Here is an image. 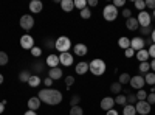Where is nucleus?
Here are the masks:
<instances>
[{
	"label": "nucleus",
	"instance_id": "obj_44",
	"mask_svg": "<svg viewBox=\"0 0 155 115\" xmlns=\"http://www.w3.org/2000/svg\"><path fill=\"white\" fill-rule=\"evenodd\" d=\"M135 50H132V48H127V50H124V55H126V58H134L135 56Z\"/></svg>",
	"mask_w": 155,
	"mask_h": 115
},
{
	"label": "nucleus",
	"instance_id": "obj_49",
	"mask_svg": "<svg viewBox=\"0 0 155 115\" xmlns=\"http://www.w3.org/2000/svg\"><path fill=\"white\" fill-rule=\"evenodd\" d=\"M87 6H88V8H95V6H98V0H88V2H87Z\"/></svg>",
	"mask_w": 155,
	"mask_h": 115
},
{
	"label": "nucleus",
	"instance_id": "obj_42",
	"mask_svg": "<svg viewBox=\"0 0 155 115\" xmlns=\"http://www.w3.org/2000/svg\"><path fill=\"white\" fill-rule=\"evenodd\" d=\"M121 14H123V16L126 17V20H127V19H130V17H132V11L129 9V8H124V9L121 11Z\"/></svg>",
	"mask_w": 155,
	"mask_h": 115
},
{
	"label": "nucleus",
	"instance_id": "obj_16",
	"mask_svg": "<svg viewBox=\"0 0 155 115\" xmlns=\"http://www.w3.org/2000/svg\"><path fill=\"white\" fill-rule=\"evenodd\" d=\"M39 107H41V100H39V96H31L28 100V109L36 112Z\"/></svg>",
	"mask_w": 155,
	"mask_h": 115
},
{
	"label": "nucleus",
	"instance_id": "obj_37",
	"mask_svg": "<svg viewBox=\"0 0 155 115\" xmlns=\"http://www.w3.org/2000/svg\"><path fill=\"white\" fill-rule=\"evenodd\" d=\"M81 17H82V19H90V17H92V11H90L88 6L81 11Z\"/></svg>",
	"mask_w": 155,
	"mask_h": 115
},
{
	"label": "nucleus",
	"instance_id": "obj_10",
	"mask_svg": "<svg viewBox=\"0 0 155 115\" xmlns=\"http://www.w3.org/2000/svg\"><path fill=\"white\" fill-rule=\"evenodd\" d=\"M146 45V41L143 39V37H134V39H130V48L135 50V52H140V50H143Z\"/></svg>",
	"mask_w": 155,
	"mask_h": 115
},
{
	"label": "nucleus",
	"instance_id": "obj_29",
	"mask_svg": "<svg viewBox=\"0 0 155 115\" xmlns=\"http://www.w3.org/2000/svg\"><path fill=\"white\" fill-rule=\"evenodd\" d=\"M30 76H31V73H30V72H27V70H22V72L19 73V79H20L22 83H28Z\"/></svg>",
	"mask_w": 155,
	"mask_h": 115
},
{
	"label": "nucleus",
	"instance_id": "obj_20",
	"mask_svg": "<svg viewBox=\"0 0 155 115\" xmlns=\"http://www.w3.org/2000/svg\"><path fill=\"white\" fill-rule=\"evenodd\" d=\"M61 8L65 12H71L74 9V2L73 0H61Z\"/></svg>",
	"mask_w": 155,
	"mask_h": 115
},
{
	"label": "nucleus",
	"instance_id": "obj_41",
	"mask_svg": "<svg viewBox=\"0 0 155 115\" xmlns=\"http://www.w3.org/2000/svg\"><path fill=\"white\" fill-rule=\"evenodd\" d=\"M146 101L149 104H155V92H150V93H147V98H146Z\"/></svg>",
	"mask_w": 155,
	"mask_h": 115
},
{
	"label": "nucleus",
	"instance_id": "obj_48",
	"mask_svg": "<svg viewBox=\"0 0 155 115\" xmlns=\"http://www.w3.org/2000/svg\"><path fill=\"white\" fill-rule=\"evenodd\" d=\"M51 84H53V79H51V78H48V76H47V78L44 79V86L48 89V87H51Z\"/></svg>",
	"mask_w": 155,
	"mask_h": 115
},
{
	"label": "nucleus",
	"instance_id": "obj_1",
	"mask_svg": "<svg viewBox=\"0 0 155 115\" xmlns=\"http://www.w3.org/2000/svg\"><path fill=\"white\" fill-rule=\"evenodd\" d=\"M39 100H41V103H45L48 106H58L61 101H62V93L56 89H42L41 92H39Z\"/></svg>",
	"mask_w": 155,
	"mask_h": 115
},
{
	"label": "nucleus",
	"instance_id": "obj_52",
	"mask_svg": "<svg viewBox=\"0 0 155 115\" xmlns=\"http://www.w3.org/2000/svg\"><path fill=\"white\" fill-rule=\"evenodd\" d=\"M23 115H37V113H36L34 110H30V109H28V110H27V112H25Z\"/></svg>",
	"mask_w": 155,
	"mask_h": 115
},
{
	"label": "nucleus",
	"instance_id": "obj_31",
	"mask_svg": "<svg viewBox=\"0 0 155 115\" xmlns=\"http://www.w3.org/2000/svg\"><path fill=\"white\" fill-rule=\"evenodd\" d=\"M134 5H135V8H137L140 12L144 11V8H146V2H144V0H135Z\"/></svg>",
	"mask_w": 155,
	"mask_h": 115
},
{
	"label": "nucleus",
	"instance_id": "obj_55",
	"mask_svg": "<svg viewBox=\"0 0 155 115\" xmlns=\"http://www.w3.org/2000/svg\"><path fill=\"white\" fill-rule=\"evenodd\" d=\"M3 110H5V104L2 103V101H0V113H2Z\"/></svg>",
	"mask_w": 155,
	"mask_h": 115
},
{
	"label": "nucleus",
	"instance_id": "obj_4",
	"mask_svg": "<svg viewBox=\"0 0 155 115\" xmlns=\"http://www.w3.org/2000/svg\"><path fill=\"white\" fill-rule=\"evenodd\" d=\"M118 9H116L112 3L110 5H107L104 9H102V16H104V19L107 20V22H113V20H116V17H118Z\"/></svg>",
	"mask_w": 155,
	"mask_h": 115
},
{
	"label": "nucleus",
	"instance_id": "obj_35",
	"mask_svg": "<svg viewBox=\"0 0 155 115\" xmlns=\"http://www.w3.org/2000/svg\"><path fill=\"white\" fill-rule=\"evenodd\" d=\"M137 103H138L137 95H134V93H129V95H127V104H132V106H135Z\"/></svg>",
	"mask_w": 155,
	"mask_h": 115
},
{
	"label": "nucleus",
	"instance_id": "obj_59",
	"mask_svg": "<svg viewBox=\"0 0 155 115\" xmlns=\"http://www.w3.org/2000/svg\"><path fill=\"white\" fill-rule=\"evenodd\" d=\"M153 92H155V86H153Z\"/></svg>",
	"mask_w": 155,
	"mask_h": 115
},
{
	"label": "nucleus",
	"instance_id": "obj_33",
	"mask_svg": "<svg viewBox=\"0 0 155 115\" xmlns=\"http://www.w3.org/2000/svg\"><path fill=\"white\" fill-rule=\"evenodd\" d=\"M70 115H84V110L81 106H73L70 109Z\"/></svg>",
	"mask_w": 155,
	"mask_h": 115
},
{
	"label": "nucleus",
	"instance_id": "obj_2",
	"mask_svg": "<svg viewBox=\"0 0 155 115\" xmlns=\"http://www.w3.org/2000/svg\"><path fill=\"white\" fill-rule=\"evenodd\" d=\"M106 69H107V66H106V62L102 61V59H93L92 62L88 64V70L92 72V75H95V76L104 75L106 73Z\"/></svg>",
	"mask_w": 155,
	"mask_h": 115
},
{
	"label": "nucleus",
	"instance_id": "obj_46",
	"mask_svg": "<svg viewBox=\"0 0 155 115\" xmlns=\"http://www.w3.org/2000/svg\"><path fill=\"white\" fill-rule=\"evenodd\" d=\"M140 31H141V34H143V36L152 34V31H150V27H146V28H140Z\"/></svg>",
	"mask_w": 155,
	"mask_h": 115
},
{
	"label": "nucleus",
	"instance_id": "obj_45",
	"mask_svg": "<svg viewBox=\"0 0 155 115\" xmlns=\"http://www.w3.org/2000/svg\"><path fill=\"white\" fill-rule=\"evenodd\" d=\"M147 52H149V58L152 56V59H155V44L150 45V48L147 50Z\"/></svg>",
	"mask_w": 155,
	"mask_h": 115
},
{
	"label": "nucleus",
	"instance_id": "obj_38",
	"mask_svg": "<svg viewBox=\"0 0 155 115\" xmlns=\"http://www.w3.org/2000/svg\"><path fill=\"white\" fill-rule=\"evenodd\" d=\"M31 55H33L34 58L42 56V48H41V47H33V48H31Z\"/></svg>",
	"mask_w": 155,
	"mask_h": 115
},
{
	"label": "nucleus",
	"instance_id": "obj_50",
	"mask_svg": "<svg viewBox=\"0 0 155 115\" xmlns=\"http://www.w3.org/2000/svg\"><path fill=\"white\" fill-rule=\"evenodd\" d=\"M34 70L36 72H42L44 70V64H34Z\"/></svg>",
	"mask_w": 155,
	"mask_h": 115
},
{
	"label": "nucleus",
	"instance_id": "obj_24",
	"mask_svg": "<svg viewBox=\"0 0 155 115\" xmlns=\"http://www.w3.org/2000/svg\"><path fill=\"white\" fill-rule=\"evenodd\" d=\"M123 115H137V109L132 104H126L123 106Z\"/></svg>",
	"mask_w": 155,
	"mask_h": 115
},
{
	"label": "nucleus",
	"instance_id": "obj_17",
	"mask_svg": "<svg viewBox=\"0 0 155 115\" xmlns=\"http://www.w3.org/2000/svg\"><path fill=\"white\" fill-rule=\"evenodd\" d=\"M73 50H74V55H76V56H85L87 52H88L85 44H76V45L73 47Z\"/></svg>",
	"mask_w": 155,
	"mask_h": 115
},
{
	"label": "nucleus",
	"instance_id": "obj_21",
	"mask_svg": "<svg viewBox=\"0 0 155 115\" xmlns=\"http://www.w3.org/2000/svg\"><path fill=\"white\" fill-rule=\"evenodd\" d=\"M135 56H137V59H138L140 62H147V59H149V52L143 48V50H140V52H137Z\"/></svg>",
	"mask_w": 155,
	"mask_h": 115
},
{
	"label": "nucleus",
	"instance_id": "obj_22",
	"mask_svg": "<svg viewBox=\"0 0 155 115\" xmlns=\"http://www.w3.org/2000/svg\"><path fill=\"white\" fill-rule=\"evenodd\" d=\"M28 86L30 87H39L41 86V76L39 75H31L28 79Z\"/></svg>",
	"mask_w": 155,
	"mask_h": 115
},
{
	"label": "nucleus",
	"instance_id": "obj_43",
	"mask_svg": "<svg viewBox=\"0 0 155 115\" xmlns=\"http://www.w3.org/2000/svg\"><path fill=\"white\" fill-rule=\"evenodd\" d=\"M112 5H113L116 9H118V8H121V6H124V5H126V0H115V2H113Z\"/></svg>",
	"mask_w": 155,
	"mask_h": 115
},
{
	"label": "nucleus",
	"instance_id": "obj_53",
	"mask_svg": "<svg viewBox=\"0 0 155 115\" xmlns=\"http://www.w3.org/2000/svg\"><path fill=\"white\" fill-rule=\"evenodd\" d=\"M149 64H150V69L155 72V59H152V62H149Z\"/></svg>",
	"mask_w": 155,
	"mask_h": 115
},
{
	"label": "nucleus",
	"instance_id": "obj_28",
	"mask_svg": "<svg viewBox=\"0 0 155 115\" xmlns=\"http://www.w3.org/2000/svg\"><path fill=\"white\" fill-rule=\"evenodd\" d=\"M130 78H132V76L130 75H129V73H123V75H120V84L121 86H124V84H129V83H130Z\"/></svg>",
	"mask_w": 155,
	"mask_h": 115
},
{
	"label": "nucleus",
	"instance_id": "obj_23",
	"mask_svg": "<svg viewBox=\"0 0 155 115\" xmlns=\"http://www.w3.org/2000/svg\"><path fill=\"white\" fill-rule=\"evenodd\" d=\"M118 45L123 48V50H127V48H130V39L129 37H126V36H123V37H120V41H118Z\"/></svg>",
	"mask_w": 155,
	"mask_h": 115
},
{
	"label": "nucleus",
	"instance_id": "obj_9",
	"mask_svg": "<svg viewBox=\"0 0 155 115\" xmlns=\"http://www.w3.org/2000/svg\"><path fill=\"white\" fill-rule=\"evenodd\" d=\"M135 109H137V115H147L150 112V104L147 101H138L135 104Z\"/></svg>",
	"mask_w": 155,
	"mask_h": 115
},
{
	"label": "nucleus",
	"instance_id": "obj_30",
	"mask_svg": "<svg viewBox=\"0 0 155 115\" xmlns=\"http://www.w3.org/2000/svg\"><path fill=\"white\" fill-rule=\"evenodd\" d=\"M121 89H123V86H121L120 83H113V84L110 86V92H112V93H115V95H120Z\"/></svg>",
	"mask_w": 155,
	"mask_h": 115
},
{
	"label": "nucleus",
	"instance_id": "obj_14",
	"mask_svg": "<svg viewBox=\"0 0 155 115\" xmlns=\"http://www.w3.org/2000/svg\"><path fill=\"white\" fill-rule=\"evenodd\" d=\"M45 64H47V66H48L50 69L58 67V66H59V56H58V55H54V53L48 55V56H47V59H45Z\"/></svg>",
	"mask_w": 155,
	"mask_h": 115
},
{
	"label": "nucleus",
	"instance_id": "obj_54",
	"mask_svg": "<svg viewBox=\"0 0 155 115\" xmlns=\"http://www.w3.org/2000/svg\"><path fill=\"white\" fill-rule=\"evenodd\" d=\"M150 39H152V42L155 44V30H152V34H150Z\"/></svg>",
	"mask_w": 155,
	"mask_h": 115
},
{
	"label": "nucleus",
	"instance_id": "obj_6",
	"mask_svg": "<svg viewBox=\"0 0 155 115\" xmlns=\"http://www.w3.org/2000/svg\"><path fill=\"white\" fill-rule=\"evenodd\" d=\"M137 20L140 23V28H146V27H150L152 17H150V14H149L147 11H141L140 14H138V17H137Z\"/></svg>",
	"mask_w": 155,
	"mask_h": 115
},
{
	"label": "nucleus",
	"instance_id": "obj_56",
	"mask_svg": "<svg viewBox=\"0 0 155 115\" xmlns=\"http://www.w3.org/2000/svg\"><path fill=\"white\" fill-rule=\"evenodd\" d=\"M54 42H51V41H47V47H53Z\"/></svg>",
	"mask_w": 155,
	"mask_h": 115
},
{
	"label": "nucleus",
	"instance_id": "obj_34",
	"mask_svg": "<svg viewBox=\"0 0 155 115\" xmlns=\"http://www.w3.org/2000/svg\"><path fill=\"white\" fill-rule=\"evenodd\" d=\"M74 8L82 11L84 8H87V2H85V0H74Z\"/></svg>",
	"mask_w": 155,
	"mask_h": 115
},
{
	"label": "nucleus",
	"instance_id": "obj_15",
	"mask_svg": "<svg viewBox=\"0 0 155 115\" xmlns=\"http://www.w3.org/2000/svg\"><path fill=\"white\" fill-rule=\"evenodd\" d=\"M62 69L61 67H54V69H50L48 70V78H51L53 81H58V79H61L62 78Z\"/></svg>",
	"mask_w": 155,
	"mask_h": 115
},
{
	"label": "nucleus",
	"instance_id": "obj_51",
	"mask_svg": "<svg viewBox=\"0 0 155 115\" xmlns=\"http://www.w3.org/2000/svg\"><path fill=\"white\" fill-rule=\"evenodd\" d=\"M106 115H120V113H118V110H116V109H110V110H107Z\"/></svg>",
	"mask_w": 155,
	"mask_h": 115
},
{
	"label": "nucleus",
	"instance_id": "obj_57",
	"mask_svg": "<svg viewBox=\"0 0 155 115\" xmlns=\"http://www.w3.org/2000/svg\"><path fill=\"white\" fill-rule=\"evenodd\" d=\"M3 81H5V78H3V75L0 73V84H3Z\"/></svg>",
	"mask_w": 155,
	"mask_h": 115
},
{
	"label": "nucleus",
	"instance_id": "obj_18",
	"mask_svg": "<svg viewBox=\"0 0 155 115\" xmlns=\"http://www.w3.org/2000/svg\"><path fill=\"white\" fill-rule=\"evenodd\" d=\"M126 27H127V30H130V31H137V30L140 28V23H138L137 17L127 19V20H126Z\"/></svg>",
	"mask_w": 155,
	"mask_h": 115
},
{
	"label": "nucleus",
	"instance_id": "obj_19",
	"mask_svg": "<svg viewBox=\"0 0 155 115\" xmlns=\"http://www.w3.org/2000/svg\"><path fill=\"white\" fill-rule=\"evenodd\" d=\"M74 70H76L78 75H85V73L88 72V62H85V61L78 62V64H76V67H74Z\"/></svg>",
	"mask_w": 155,
	"mask_h": 115
},
{
	"label": "nucleus",
	"instance_id": "obj_13",
	"mask_svg": "<svg viewBox=\"0 0 155 115\" xmlns=\"http://www.w3.org/2000/svg\"><path fill=\"white\" fill-rule=\"evenodd\" d=\"M28 8H30L31 12H34V14H39V12L44 9V3L41 2V0H31L30 5H28Z\"/></svg>",
	"mask_w": 155,
	"mask_h": 115
},
{
	"label": "nucleus",
	"instance_id": "obj_5",
	"mask_svg": "<svg viewBox=\"0 0 155 115\" xmlns=\"http://www.w3.org/2000/svg\"><path fill=\"white\" fill-rule=\"evenodd\" d=\"M20 27H22V30H25V31H30V30L34 27V17H33L31 14H23V16L20 17Z\"/></svg>",
	"mask_w": 155,
	"mask_h": 115
},
{
	"label": "nucleus",
	"instance_id": "obj_39",
	"mask_svg": "<svg viewBox=\"0 0 155 115\" xmlns=\"http://www.w3.org/2000/svg\"><path fill=\"white\" fill-rule=\"evenodd\" d=\"M79 101H81L79 95H73V96H71V100H70V104H71V107H73V106H79Z\"/></svg>",
	"mask_w": 155,
	"mask_h": 115
},
{
	"label": "nucleus",
	"instance_id": "obj_47",
	"mask_svg": "<svg viewBox=\"0 0 155 115\" xmlns=\"http://www.w3.org/2000/svg\"><path fill=\"white\" fill-rule=\"evenodd\" d=\"M146 8L155 9V0H146Z\"/></svg>",
	"mask_w": 155,
	"mask_h": 115
},
{
	"label": "nucleus",
	"instance_id": "obj_11",
	"mask_svg": "<svg viewBox=\"0 0 155 115\" xmlns=\"http://www.w3.org/2000/svg\"><path fill=\"white\" fill-rule=\"evenodd\" d=\"M59 64H61V66H64V67H70L71 64H73V55L70 52L61 53L59 55Z\"/></svg>",
	"mask_w": 155,
	"mask_h": 115
},
{
	"label": "nucleus",
	"instance_id": "obj_32",
	"mask_svg": "<svg viewBox=\"0 0 155 115\" xmlns=\"http://www.w3.org/2000/svg\"><path fill=\"white\" fill-rule=\"evenodd\" d=\"M8 62H9V56H8V53L0 52V66H6Z\"/></svg>",
	"mask_w": 155,
	"mask_h": 115
},
{
	"label": "nucleus",
	"instance_id": "obj_40",
	"mask_svg": "<svg viewBox=\"0 0 155 115\" xmlns=\"http://www.w3.org/2000/svg\"><path fill=\"white\" fill-rule=\"evenodd\" d=\"M73 84H74V78H73V76H65V86H67V89H70Z\"/></svg>",
	"mask_w": 155,
	"mask_h": 115
},
{
	"label": "nucleus",
	"instance_id": "obj_25",
	"mask_svg": "<svg viewBox=\"0 0 155 115\" xmlns=\"http://www.w3.org/2000/svg\"><path fill=\"white\" fill-rule=\"evenodd\" d=\"M144 83L146 84H149V86H155V73H152V72H149V73H146L144 76Z\"/></svg>",
	"mask_w": 155,
	"mask_h": 115
},
{
	"label": "nucleus",
	"instance_id": "obj_27",
	"mask_svg": "<svg viewBox=\"0 0 155 115\" xmlns=\"http://www.w3.org/2000/svg\"><path fill=\"white\" fill-rule=\"evenodd\" d=\"M115 103L120 104V106H126V104H127V96H126V95H121V93L116 95V96H115Z\"/></svg>",
	"mask_w": 155,
	"mask_h": 115
},
{
	"label": "nucleus",
	"instance_id": "obj_58",
	"mask_svg": "<svg viewBox=\"0 0 155 115\" xmlns=\"http://www.w3.org/2000/svg\"><path fill=\"white\" fill-rule=\"evenodd\" d=\"M153 17H155V9H153Z\"/></svg>",
	"mask_w": 155,
	"mask_h": 115
},
{
	"label": "nucleus",
	"instance_id": "obj_7",
	"mask_svg": "<svg viewBox=\"0 0 155 115\" xmlns=\"http://www.w3.org/2000/svg\"><path fill=\"white\" fill-rule=\"evenodd\" d=\"M20 47L23 50H31L34 47V37L30 36V34H23L20 37Z\"/></svg>",
	"mask_w": 155,
	"mask_h": 115
},
{
	"label": "nucleus",
	"instance_id": "obj_36",
	"mask_svg": "<svg viewBox=\"0 0 155 115\" xmlns=\"http://www.w3.org/2000/svg\"><path fill=\"white\" fill-rule=\"evenodd\" d=\"M146 98H147L146 90H143V89H141V90L137 92V100H138V101H146Z\"/></svg>",
	"mask_w": 155,
	"mask_h": 115
},
{
	"label": "nucleus",
	"instance_id": "obj_3",
	"mask_svg": "<svg viewBox=\"0 0 155 115\" xmlns=\"http://www.w3.org/2000/svg\"><path fill=\"white\" fill-rule=\"evenodd\" d=\"M70 47H71V41L67 36H59L56 39V42H54V48L59 53H67L70 50Z\"/></svg>",
	"mask_w": 155,
	"mask_h": 115
},
{
	"label": "nucleus",
	"instance_id": "obj_8",
	"mask_svg": "<svg viewBox=\"0 0 155 115\" xmlns=\"http://www.w3.org/2000/svg\"><path fill=\"white\" fill-rule=\"evenodd\" d=\"M129 84H130V87L132 89H137V90H141V89H143L144 87V78H143V76H141V75H135V76H132V78H130V83H129Z\"/></svg>",
	"mask_w": 155,
	"mask_h": 115
},
{
	"label": "nucleus",
	"instance_id": "obj_12",
	"mask_svg": "<svg viewBox=\"0 0 155 115\" xmlns=\"http://www.w3.org/2000/svg\"><path fill=\"white\" fill-rule=\"evenodd\" d=\"M101 109L102 110H110V109H113V106H115V98H112V96H106V98H102L101 100Z\"/></svg>",
	"mask_w": 155,
	"mask_h": 115
},
{
	"label": "nucleus",
	"instance_id": "obj_26",
	"mask_svg": "<svg viewBox=\"0 0 155 115\" xmlns=\"http://www.w3.org/2000/svg\"><path fill=\"white\" fill-rule=\"evenodd\" d=\"M138 70H140V73H149V70H150V64L149 62H140V66H138Z\"/></svg>",
	"mask_w": 155,
	"mask_h": 115
}]
</instances>
